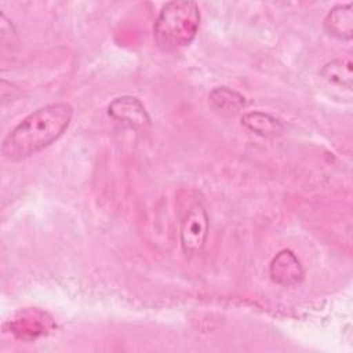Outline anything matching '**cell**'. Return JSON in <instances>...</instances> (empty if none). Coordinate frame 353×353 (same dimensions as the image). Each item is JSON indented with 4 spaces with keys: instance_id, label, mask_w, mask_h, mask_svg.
I'll return each instance as SVG.
<instances>
[{
    "instance_id": "cell-1",
    "label": "cell",
    "mask_w": 353,
    "mask_h": 353,
    "mask_svg": "<svg viewBox=\"0 0 353 353\" xmlns=\"http://www.w3.org/2000/svg\"><path fill=\"white\" fill-rule=\"evenodd\" d=\"M72 116L73 109L66 102L50 103L34 110L3 139V156L11 161H19L36 154L65 132Z\"/></svg>"
},
{
    "instance_id": "cell-2",
    "label": "cell",
    "mask_w": 353,
    "mask_h": 353,
    "mask_svg": "<svg viewBox=\"0 0 353 353\" xmlns=\"http://www.w3.org/2000/svg\"><path fill=\"white\" fill-rule=\"evenodd\" d=\"M199 26L200 10L194 1H170L154 21V41L163 51H175L192 43Z\"/></svg>"
},
{
    "instance_id": "cell-3",
    "label": "cell",
    "mask_w": 353,
    "mask_h": 353,
    "mask_svg": "<svg viewBox=\"0 0 353 353\" xmlns=\"http://www.w3.org/2000/svg\"><path fill=\"white\" fill-rule=\"evenodd\" d=\"M208 215L201 203L192 204L179 225V239L183 252L197 254L203 250L208 236Z\"/></svg>"
},
{
    "instance_id": "cell-4",
    "label": "cell",
    "mask_w": 353,
    "mask_h": 353,
    "mask_svg": "<svg viewBox=\"0 0 353 353\" xmlns=\"http://www.w3.org/2000/svg\"><path fill=\"white\" fill-rule=\"evenodd\" d=\"M108 113L114 120L132 128H146L150 124V117L137 97L124 95L113 99L108 106Z\"/></svg>"
},
{
    "instance_id": "cell-5",
    "label": "cell",
    "mask_w": 353,
    "mask_h": 353,
    "mask_svg": "<svg viewBox=\"0 0 353 353\" xmlns=\"http://www.w3.org/2000/svg\"><path fill=\"white\" fill-rule=\"evenodd\" d=\"M270 279L280 285H295L303 279V269L298 256L291 250H281L269 266Z\"/></svg>"
},
{
    "instance_id": "cell-6",
    "label": "cell",
    "mask_w": 353,
    "mask_h": 353,
    "mask_svg": "<svg viewBox=\"0 0 353 353\" xmlns=\"http://www.w3.org/2000/svg\"><path fill=\"white\" fill-rule=\"evenodd\" d=\"M325 32L339 40H350L353 34L352 3L332 7L324 18Z\"/></svg>"
},
{
    "instance_id": "cell-7",
    "label": "cell",
    "mask_w": 353,
    "mask_h": 353,
    "mask_svg": "<svg viewBox=\"0 0 353 353\" xmlns=\"http://www.w3.org/2000/svg\"><path fill=\"white\" fill-rule=\"evenodd\" d=\"M241 124L248 128L251 132L263 137V138H274L283 134V124L279 119L273 117L269 113L256 110L248 112L243 114Z\"/></svg>"
},
{
    "instance_id": "cell-8",
    "label": "cell",
    "mask_w": 353,
    "mask_h": 353,
    "mask_svg": "<svg viewBox=\"0 0 353 353\" xmlns=\"http://www.w3.org/2000/svg\"><path fill=\"white\" fill-rule=\"evenodd\" d=\"M208 99L211 106L222 113H236L247 105V99L243 94L225 85L215 87L208 94Z\"/></svg>"
},
{
    "instance_id": "cell-9",
    "label": "cell",
    "mask_w": 353,
    "mask_h": 353,
    "mask_svg": "<svg viewBox=\"0 0 353 353\" xmlns=\"http://www.w3.org/2000/svg\"><path fill=\"white\" fill-rule=\"evenodd\" d=\"M320 76L332 85L350 90L353 79L352 62L349 59H332L321 68Z\"/></svg>"
}]
</instances>
